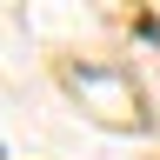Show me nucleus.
Returning a JSON list of instances; mask_svg holds the SVG:
<instances>
[{
	"mask_svg": "<svg viewBox=\"0 0 160 160\" xmlns=\"http://www.w3.org/2000/svg\"><path fill=\"white\" fill-rule=\"evenodd\" d=\"M0 160H7V153H0Z\"/></svg>",
	"mask_w": 160,
	"mask_h": 160,
	"instance_id": "1",
	"label": "nucleus"
}]
</instances>
